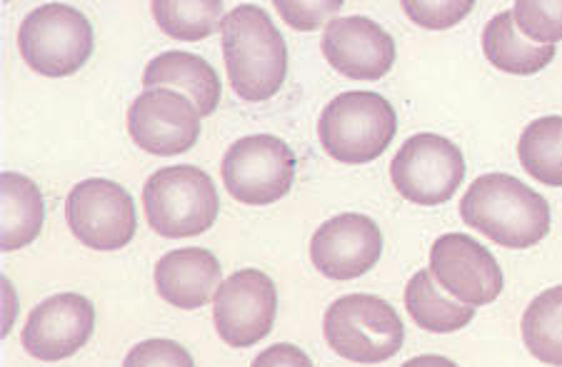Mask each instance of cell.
<instances>
[{"instance_id": "cell-13", "label": "cell", "mask_w": 562, "mask_h": 367, "mask_svg": "<svg viewBox=\"0 0 562 367\" xmlns=\"http://www.w3.org/2000/svg\"><path fill=\"white\" fill-rule=\"evenodd\" d=\"M383 255V230L360 213L335 215L315 230L311 261L330 280H356Z\"/></svg>"}, {"instance_id": "cell-16", "label": "cell", "mask_w": 562, "mask_h": 367, "mask_svg": "<svg viewBox=\"0 0 562 367\" xmlns=\"http://www.w3.org/2000/svg\"><path fill=\"white\" fill-rule=\"evenodd\" d=\"M223 283V267L205 248L170 250L156 265L158 295L173 308L198 310L215 300Z\"/></svg>"}, {"instance_id": "cell-23", "label": "cell", "mask_w": 562, "mask_h": 367, "mask_svg": "<svg viewBox=\"0 0 562 367\" xmlns=\"http://www.w3.org/2000/svg\"><path fill=\"white\" fill-rule=\"evenodd\" d=\"M160 31L176 41L198 43L221 31V0H156L150 3Z\"/></svg>"}, {"instance_id": "cell-6", "label": "cell", "mask_w": 562, "mask_h": 367, "mask_svg": "<svg viewBox=\"0 0 562 367\" xmlns=\"http://www.w3.org/2000/svg\"><path fill=\"white\" fill-rule=\"evenodd\" d=\"M18 48L35 73L66 78L88 62L93 53V28L78 8L48 3L23 18Z\"/></svg>"}, {"instance_id": "cell-26", "label": "cell", "mask_w": 562, "mask_h": 367, "mask_svg": "<svg viewBox=\"0 0 562 367\" xmlns=\"http://www.w3.org/2000/svg\"><path fill=\"white\" fill-rule=\"evenodd\" d=\"M123 367H195L193 357L173 340H145L125 355Z\"/></svg>"}, {"instance_id": "cell-3", "label": "cell", "mask_w": 562, "mask_h": 367, "mask_svg": "<svg viewBox=\"0 0 562 367\" xmlns=\"http://www.w3.org/2000/svg\"><path fill=\"white\" fill-rule=\"evenodd\" d=\"M397 133V115L383 95L348 91L323 107L317 138L325 153L346 165L380 158Z\"/></svg>"}, {"instance_id": "cell-18", "label": "cell", "mask_w": 562, "mask_h": 367, "mask_svg": "<svg viewBox=\"0 0 562 367\" xmlns=\"http://www.w3.org/2000/svg\"><path fill=\"white\" fill-rule=\"evenodd\" d=\"M483 53L497 70L510 76H535L555 58V46H538L518 31L513 11L497 13L483 31Z\"/></svg>"}, {"instance_id": "cell-29", "label": "cell", "mask_w": 562, "mask_h": 367, "mask_svg": "<svg viewBox=\"0 0 562 367\" xmlns=\"http://www.w3.org/2000/svg\"><path fill=\"white\" fill-rule=\"evenodd\" d=\"M403 367H458V365L442 355H420V357H413V360H407Z\"/></svg>"}, {"instance_id": "cell-14", "label": "cell", "mask_w": 562, "mask_h": 367, "mask_svg": "<svg viewBox=\"0 0 562 367\" xmlns=\"http://www.w3.org/2000/svg\"><path fill=\"white\" fill-rule=\"evenodd\" d=\"M95 308L78 293H60L43 300L25 320L21 343L25 353L43 363H58L76 355L93 335Z\"/></svg>"}, {"instance_id": "cell-5", "label": "cell", "mask_w": 562, "mask_h": 367, "mask_svg": "<svg viewBox=\"0 0 562 367\" xmlns=\"http://www.w3.org/2000/svg\"><path fill=\"white\" fill-rule=\"evenodd\" d=\"M325 340L340 357L378 365L401 353L405 328L395 308L366 293L342 295L325 312Z\"/></svg>"}, {"instance_id": "cell-2", "label": "cell", "mask_w": 562, "mask_h": 367, "mask_svg": "<svg viewBox=\"0 0 562 367\" xmlns=\"http://www.w3.org/2000/svg\"><path fill=\"white\" fill-rule=\"evenodd\" d=\"M460 215L468 228L510 250L538 245L550 230L548 200L505 173L480 175L462 195Z\"/></svg>"}, {"instance_id": "cell-21", "label": "cell", "mask_w": 562, "mask_h": 367, "mask_svg": "<svg viewBox=\"0 0 562 367\" xmlns=\"http://www.w3.org/2000/svg\"><path fill=\"white\" fill-rule=\"evenodd\" d=\"M518 156L522 168L535 181L562 187V118L546 115L522 130Z\"/></svg>"}, {"instance_id": "cell-28", "label": "cell", "mask_w": 562, "mask_h": 367, "mask_svg": "<svg viewBox=\"0 0 562 367\" xmlns=\"http://www.w3.org/2000/svg\"><path fill=\"white\" fill-rule=\"evenodd\" d=\"M250 367H313V360L307 357L303 347L290 343H278L262 351Z\"/></svg>"}, {"instance_id": "cell-22", "label": "cell", "mask_w": 562, "mask_h": 367, "mask_svg": "<svg viewBox=\"0 0 562 367\" xmlns=\"http://www.w3.org/2000/svg\"><path fill=\"white\" fill-rule=\"evenodd\" d=\"M522 340L540 363L562 367V285L530 302L522 316Z\"/></svg>"}, {"instance_id": "cell-8", "label": "cell", "mask_w": 562, "mask_h": 367, "mask_svg": "<svg viewBox=\"0 0 562 367\" xmlns=\"http://www.w3.org/2000/svg\"><path fill=\"white\" fill-rule=\"evenodd\" d=\"M390 177L405 200L430 208L458 193L465 177V158L452 140L420 133L397 150L390 163Z\"/></svg>"}, {"instance_id": "cell-17", "label": "cell", "mask_w": 562, "mask_h": 367, "mask_svg": "<svg viewBox=\"0 0 562 367\" xmlns=\"http://www.w3.org/2000/svg\"><path fill=\"white\" fill-rule=\"evenodd\" d=\"M143 85L170 88V91L188 93L198 105L201 115H213L221 103V80L207 60L188 50H166L148 62L143 73Z\"/></svg>"}, {"instance_id": "cell-19", "label": "cell", "mask_w": 562, "mask_h": 367, "mask_svg": "<svg viewBox=\"0 0 562 367\" xmlns=\"http://www.w3.org/2000/svg\"><path fill=\"white\" fill-rule=\"evenodd\" d=\"M3 193V228H0V248L13 253L31 245L41 236L45 220V203L41 187L21 173H3L0 177Z\"/></svg>"}, {"instance_id": "cell-10", "label": "cell", "mask_w": 562, "mask_h": 367, "mask_svg": "<svg viewBox=\"0 0 562 367\" xmlns=\"http://www.w3.org/2000/svg\"><path fill=\"white\" fill-rule=\"evenodd\" d=\"M215 330L225 345L252 347L273 330L278 288L270 277L246 267L221 283L213 300Z\"/></svg>"}, {"instance_id": "cell-15", "label": "cell", "mask_w": 562, "mask_h": 367, "mask_svg": "<svg viewBox=\"0 0 562 367\" xmlns=\"http://www.w3.org/2000/svg\"><path fill=\"white\" fill-rule=\"evenodd\" d=\"M323 56L330 68L352 80H380L395 62V41L362 15L335 18L325 25Z\"/></svg>"}, {"instance_id": "cell-25", "label": "cell", "mask_w": 562, "mask_h": 367, "mask_svg": "<svg viewBox=\"0 0 562 367\" xmlns=\"http://www.w3.org/2000/svg\"><path fill=\"white\" fill-rule=\"evenodd\" d=\"M473 0H403V11L413 23L428 31H448L470 15Z\"/></svg>"}, {"instance_id": "cell-9", "label": "cell", "mask_w": 562, "mask_h": 367, "mask_svg": "<svg viewBox=\"0 0 562 367\" xmlns=\"http://www.w3.org/2000/svg\"><path fill=\"white\" fill-rule=\"evenodd\" d=\"M66 220L72 236L93 250H121L138 228L131 193L103 177H90L72 187L66 200Z\"/></svg>"}, {"instance_id": "cell-20", "label": "cell", "mask_w": 562, "mask_h": 367, "mask_svg": "<svg viewBox=\"0 0 562 367\" xmlns=\"http://www.w3.org/2000/svg\"><path fill=\"white\" fill-rule=\"evenodd\" d=\"M405 308L411 312V318L428 333H458L475 318L473 306L442 295L430 271H420L411 277L405 288Z\"/></svg>"}, {"instance_id": "cell-12", "label": "cell", "mask_w": 562, "mask_h": 367, "mask_svg": "<svg viewBox=\"0 0 562 367\" xmlns=\"http://www.w3.org/2000/svg\"><path fill=\"white\" fill-rule=\"evenodd\" d=\"M430 273L465 306H487L503 293L505 277L491 250L465 232H448L430 250Z\"/></svg>"}, {"instance_id": "cell-11", "label": "cell", "mask_w": 562, "mask_h": 367, "mask_svg": "<svg viewBox=\"0 0 562 367\" xmlns=\"http://www.w3.org/2000/svg\"><path fill=\"white\" fill-rule=\"evenodd\" d=\"M128 133L145 153L180 156L201 138V111L183 93L150 88L131 105Z\"/></svg>"}, {"instance_id": "cell-27", "label": "cell", "mask_w": 562, "mask_h": 367, "mask_svg": "<svg viewBox=\"0 0 562 367\" xmlns=\"http://www.w3.org/2000/svg\"><path fill=\"white\" fill-rule=\"evenodd\" d=\"M278 13L283 21L295 31H315L325 21L340 13L342 0H313V3H301V0H276Z\"/></svg>"}, {"instance_id": "cell-24", "label": "cell", "mask_w": 562, "mask_h": 367, "mask_svg": "<svg viewBox=\"0 0 562 367\" xmlns=\"http://www.w3.org/2000/svg\"><path fill=\"white\" fill-rule=\"evenodd\" d=\"M513 18L525 38L538 46H555L562 41V0H518Z\"/></svg>"}, {"instance_id": "cell-7", "label": "cell", "mask_w": 562, "mask_h": 367, "mask_svg": "<svg viewBox=\"0 0 562 367\" xmlns=\"http://www.w3.org/2000/svg\"><path fill=\"white\" fill-rule=\"evenodd\" d=\"M293 148L276 136L235 140L223 158V185L243 205H273L295 181Z\"/></svg>"}, {"instance_id": "cell-4", "label": "cell", "mask_w": 562, "mask_h": 367, "mask_svg": "<svg viewBox=\"0 0 562 367\" xmlns=\"http://www.w3.org/2000/svg\"><path fill=\"white\" fill-rule=\"evenodd\" d=\"M148 226L162 238H193L213 228L221 198L211 175L195 165L160 168L143 187Z\"/></svg>"}, {"instance_id": "cell-1", "label": "cell", "mask_w": 562, "mask_h": 367, "mask_svg": "<svg viewBox=\"0 0 562 367\" xmlns=\"http://www.w3.org/2000/svg\"><path fill=\"white\" fill-rule=\"evenodd\" d=\"M223 58L238 98L262 103L278 95L288 76V48L270 15L260 5H238L221 25Z\"/></svg>"}]
</instances>
